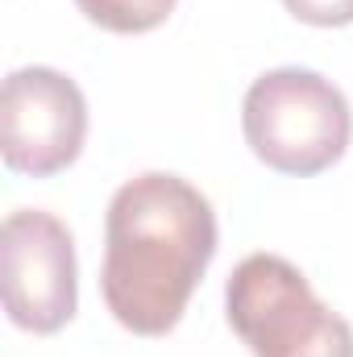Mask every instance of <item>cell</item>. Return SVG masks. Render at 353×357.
Returning a JSON list of instances; mask_svg holds the SVG:
<instances>
[{"label": "cell", "instance_id": "cell-1", "mask_svg": "<svg viewBox=\"0 0 353 357\" xmlns=\"http://www.w3.org/2000/svg\"><path fill=\"white\" fill-rule=\"evenodd\" d=\"M216 258V212L200 187L146 171L117 187L104 212L100 291L112 320L137 337H167Z\"/></svg>", "mask_w": 353, "mask_h": 357}, {"label": "cell", "instance_id": "cell-2", "mask_svg": "<svg viewBox=\"0 0 353 357\" xmlns=\"http://www.w3.org/2000/svg\"><path fill=\"white\" fill-rule=\"evenodd\" d=\"M250 150L278 175H320L350 150L353 112L345 91L308 67L258 75L241 100Z\"/></svg>", "mask_w": 353, "mask_h": 357}, {"label": "cell", "instance_id": "cell-3", "mask_svg": "<svg viewBox=\"0 0 353 357\" xmlns=\"http://www.w3.org/2000/svg\"><path fill=\"white\" fill-rule=\"evenodd\" d=\"M225 312L254 357H353V328L303 270L278 254H250L229 274Z\"/></svg>", "mask_w": 353, "mask_h": 357}, {"label": "cell", "instance_id": "cell-4", "mask_svg": "<svg viewBox=\"0 0 353 357\" xmlns=\"http://www.w3.org/2000/svg\"><path fill=\"white\" fill-rule=\"evenodd\" d=\"M80 270L71 229L42 208H17L0 229L4 312L25 333H59L80 303Z\"/></svg>", "mask_w": 353, "mask_h": 357}, {"label": "cell", "instance_id": "cell-5", "mask_svg": "<svg viewBox=\"0 0 353 357\" xmlns=\"http://www.w3.org/2000/svg\"><path fill=\"white\" fill-rule=\"evenodd\" d=\"M88 137V100L54 67H17L0 88V154L17 175L67 171Z\"/></svg>", "mask_w": 353, "mask_h": 357}, {"label": "cell", "instance_id": "cell-6", "mask_svg": "<svg viewBox=\"0 0 353 357\" xmlns=\"http://www.w3.org/2000/svg\"><path fill=\"white\" fill-rule=\"evenodd\" d=\"M75 4L91 25L108 33H146L175 13L179 0H75Z\"/></svg>", "mask_w": 353, "mask_h": 357}, {"label": "cell", "instance_id": "cell-7", "mask_svg": "<svg viewBox=\"0 0 353 357\" xmlns=\"http://www.w3.org/2000/svg\"><path fill=\"white\" fill-rule=\"evenodd\" d=\"M283 4L303 25H320V29L353 25V0H283Z\"/></svg>", "mask_w": 353, "mask_h": 357}]
</instances>
